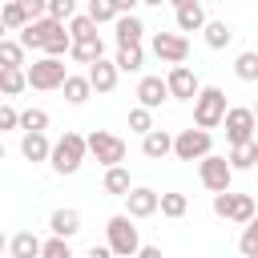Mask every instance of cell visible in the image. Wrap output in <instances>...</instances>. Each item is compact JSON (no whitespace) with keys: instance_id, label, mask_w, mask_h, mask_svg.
<instances>
[{"instance_id":"obj_1","label":"cell","mask_w":258,"mask_h":258,"mask_svg":"<svg viewBox=\"0 0 258 258\" xmlns=\"http://www.w3.org/2000/svg\"><path fill=\"white\" fill-rule=\"evenodd\" d=\"M48 165H52L60 177H73V173L85 165V137L73 133V129H64V133L48 145Z\"/></svg>"},{"instance_id":"obj_2","label":"cell","mask_w":258,"mask_h":258,"mask_svg":"<svg viewBox=\"0 0 258 258\" xmlns=\"http://www.w3.org/2000/svg\"><path fill=\"white\" fill-rule=\"evenodd\" d=\"M226 93L218 89V85H206V89H198V97H194V125L202 129V133H210V129H218L222 125V117H226Z\"/></svg>"},{"instance_id":"obj_3","label":"cell","mask_w":258,"mask_h":258,"mask_svg":"<svg viewBox=\"0 0 258 258\" xmlns=\"http://www.w3.org/2000/svg\"><path fill=\"white\" fill-rule=\"evenodd\" d=\"M105 238H109V254L113 258H133L137 254V246H141V238H137V226L125 218V214H113L109 222H105Z\"/></svg>"},{"instance_id":"obj_4","label":"cell","mask_w":258,"mask_h":258,"mask_svg":"<svg viewBox=\"0 0 258 258\" xmlns=\"http://www.w3.org/2000/svg\"><path fill=\"white\" fill-rule=\"evenodd\" d=\"M85 157H93V161H101L105 169H113V165H121V161H125V141H121L117 133L97 129V133H89V137H85Z\"/></svg>"},{"instance_id":"obj_5","label":"cell","mask_w":258,"mask_h":258,"mask_svg":"<svg viewBox=\"0 0 258 258\" xmlns=\"http://www.w3.org/2000/svg\"><path fill=\"white\" fill-rule=\"evenodd\" d=\"M64 77H69L64 60H48V56H40V60H32V64L24 69V85H28V89H40V93L60 89Z\"/></svg>"},{"instance_id":"obj_6","label":"cell","mask_w":258,"mask_h":258,"mask_svg":"<svg viewBox=\"0 0 258 258\" xmlns=\"http://www.w3.org/2000/svg\"><path fill=\"white\" fill-rule=\"evenodd\" d=\"M254 198L250 194H214V214L226 218V222H238V226H250L254 222Z\"/></svg>"},{"instance_id":"obj_7","label":"cell","mask_w":258,"mask_h":258,"mask_svg":"<svg viewBox=\"0 0 258 258\" xmlns=\"http://www.w3.org/2000/svg\"><path fill=\"white\" fill-rule=\"evenodd\" d=\"M210 145H214V137L210 133H202V129H181L177 137H173V157L177 161H202V157H210Z\"/></svg>"},{"instance_id":"obj_8","label":"cell","mask_w":258,"mask_h":258,"mask_svg":"<svg viewBox=\"0 0 258 258\" xmlns=\"http://www.w3.org/2000/svg\"><path fill=\"white\" fill-rule=\"evenodd\" d=\"M222 125H226V141H230V149H234V145H246V141H254V109H246V105H234V109H226Z\"/></svg>"},{"instance_id":"obj_9","label":"cell","mask_w":258,"mask_h":258,"mask_svg":"<svg viewBox=\"0 0 258 258\" xmlns=\"http://www.w3.org/2000/svg\"><path fill=\"white\" fill-rule=\"evenodd\" d=\"M198 177H202V185H206L210 194H230V181H234L226 157H218V153H210V157L198 161Z\"/></svg>"},{"instance_id":"obj_10","label":"cell","mask_w":258,"mask_h":258,"mask_svg":"<svg viewBox=\"0 0 258 258\" xmlns=\"http://www.w3.org/2000/svg\"><path fill=\"white\" fill-rule=\"evenodd\" d=\"M153 56H157L161 64L177 69V64H185V56H189V40L177 36V32H153Z\"/></svg>"},{"instance_id":"obj_11","label":"cell","mask_w":258,"mask_h":258,"mask_svg":"<svg viewBox=\"0 0 258 258\" xmlns=\"http://www.w3.org/2000/svg\"><path fill=\"white\" fill-rule=\"evenodd\" d=\"M161 81H165V93H169L173 101H194V97H198V89H202V85H198V73H194L189 64L169 69Z\"/></svg>"},{"instance_id":"obj_12","label":"cell","mask_w":258,"mask_h":258,"mask_svg":"<svg viewBox=\"0 0 258 258\" xmlns=\"http://www.w3.org/2000/svg\"><path fill=\"white\" fill-rule=\"evenodd\" d=\"M153 214H157V189L133 185V189L125 194V218L133 222V218H153Z\"/></svg>"},{"instance_id":"obj_13","label":"cell","mask_w":258,"mask_h":258,"mask_svg":"<svg viewBox=\"0 0 258 258\" xmlns=\"http://www.w3.org/2000/svg\"><path fill=\"white\" fill-rule=\"evenodd\" d=\"M173 16H177V36H181V32H202V28H206V8H202L198 0H177Z\"/></svg>"},{"instance_id":"obj_14","label":"cell","mask_w":258,"mask_h":258,"mask_svg":"<svg viewBox=\"0 0 258 258\" xmlns=\"http://www.w3.org/2000/svg\"><path fill=\"white\" fill-rule=\"evenodd\" d=\"M117 77H121V73H117V69H113V60H105V56H101V60H93V64H89V73H85V81H89V89H93V93H113V89H117Z\"/></svg>"},{"instance_id":"obj_15","label":"cell","mask_w":258,"mask_h":258,"mask_svg":"<svg viewBox=\"0 0 258 258\" xmlns=\"http://www.w3.org/2000/svg\"><path fill=\"white\" fill-rule=\"evenodd\" d=\"M48 230H52V238L69 242L73 234H81V210H73V206H60V210H52V218H48Z\"/></svg>"},{"instance_id":"obj_16","label":"cell","mask_w":258,"mask_h":258,"mask_svg":"<svg viewBox=\"0 0 258 258\" xmlns=\"http://www.w3.org/2000/svg\"><path fill=\"white\" fill-rule=\"evenodd\" d=\"M165 97H169V93H165V81H161V77H141V81H137V109H149V113H153Z\"/></svg>"},{"instance_id":"obj_17","label":"cell","mask_w":258,"mask_h":258,"mask_svg":"<svg viewBox=\"0 0 258 258\" xmlns=\"http://www.w3.org/2000/svg\"><path fill=\"white\" fill-rule=\"evenodd\" d=\"M113 28H117V48L141 44V36H145V24H141V16H137V12H129V16H117V20H113Z\"/></svg>"},{"instance_id":"obj_18","label":"cell","mask_w":258,"mask_h":258,"mask_svg":"<svg viewBox=\"0 0 258 258\" xmlns=\"http://www.w3.org/2000/svg\"><path fill=\"white\" fill-rule=\"evenodd\" d=\"M69 56H73V60H81V64H93V60H101V56H105V40H101V32L73 40V44H69Z\"/></svg>"},{"instance_id":"obj_19","label":"cell","mask_w":258,"mask_h":258,"mask_svg":"<svg viewBox=\"0 0 258 258\" xmlns=\"http://www.w3.org/2000/svg\"><path fill=\"white\" fill-rule=\"evenodd\" d=\"M169 149H173V133H165V129H149V133L141 137V153H145L149 161L169 157Z\"/></svg>"},{"instance_id":"obj_20","label":"cell","mask_w":258,"mask_h":258,"mask_svg":"<svg viewBox=\"0 0 258 258\" xmlns=\"http://www.w3.org/2000/svg\"><path fill=\"white\" fill-rule=\"evenodd\" d=\"M8 258H40V238L32 230H20L8 238Z\"/></svg>"},{"instance_id":"obj_21","label":"cell","mask_w":258,"mask_h":258,"mask_svg":"<svg viewBox=\"0 0 258 258\" xmlns=\"http://www.w3.org/2000/svg\"><path fill=\"white\" fill-rule=\"evenodd\" d=\"M48 145H52V141H48L44 133H24V137H20V153H24V161H32V165H36V161H48Z\"/></svg>"},{"instance_id":"obj_22","label":"cell","mask_w":258,"mask_h":258,"mask_svg":"<svg viewBox=\"0 0 258 258\" xmlns=\"http://www.w3.org/2000/svg\"><path fill=\"white\" fill-rule=\"evenodd\" d=\"M101 185H105V194H113V198H125V194L133 189V177H129V169H125V165H113V169H105Z\"/></svg>"},{"instance_id":"obj_23","label":"cell","mask_w":258,"mask_h":258,"mask_svg":"<svg viewBox=\"0 0 258 258\" xmlns=\"http://www.w3.org/2000/svg\"><path fill=\"white\" fill-rule=\"evenodd\" d=\"M254 161H258V141H246V145H234V149H230V157H226V165H230V173H238V169H254Z\"/></svg>"},{"instance_id":"obj_24","label":"cell","mask_w":258,"mask_h":258,"mask_svg":"<svg viewBox=\"0 0 258 258\" xmlns=\"http://www.w3.org/2000/svg\"><path fill=\"white\" fill-rule=\"evenodd\" d=\"M141 64H145V48H141V44L117 48V60H113V69H117V73H137Z\"/></svg>"},{"instance_id":"obj_25","label":"cell","mask_w":258,"mask_h":258,"mask_svg":"<svg viewBox=\"0 0 258 258\" xmlns=\"http://www.w3.org/2000/svg\"><path fill=\"white\" fill-rule=\"evenodd\" d=\"M157 210H161L165 218H185V210H189V198H185V194H177V189H169V194H157Z\"/></svg>"},{"instance_id":"obj_26","label":"cell","mask_w":258,"mask_h":258,"mask_svg":"<svg viewBox=\"0 0 258 258\" xmlns=\"http://www.w3.org/2000/svg\"><path fill=\"white\" fill-rule=\"evenodd\" d=\"M202 32H206V44H210V48H226V44L234 40V28H230L226 20H206Z\"/></svg>"},{"instance_id":"obj_27","label":"cell","mask_w":258,"mask_h":258,"mask_svg":"<svg viewBox=\"0 0 258 258\" xmlns=\"http://www.w3.org/2000/svg\"><path fill=\"white\" fill-rule=\"evenodd\" d=\"M60 89H64V101H69V105H85V101L93 97L89 81H85V77H73V73L64 77V85H60Z\"/></svg>"},{"instance_id":"obj_28","label":"cell","mask_w":258,"mask_h":258,"mask_svg":"<svg viewBox=\"0 0 258 258\" xmlns=\"http://www.w3.org/2000/svg\"><path fill=\"white\" fill-rule=\"evenodd\" d=\"M89 24L93 28H101V24H109V20H117V4L113 0H89Z\"/></svg>"},{"instance_id":"obj_29","label":"cell","mask_w":258,"mask_h":258,"mask_svg":"<svg viewBox=\"0 0 258 258\" xmlns=\"http://www.w3.org/2000/svg\"><path fill=\"white\" fill-rule=\"evenodd\" d=\"M16 129H24V133H44V129H48V113H44V109H24V113H16Z\"/></svg>"},{"instance_id":"obj_30","label":"cell","mask_w":258,"mask_h":258,"mask_svg":"<svg viewBox=\"0 0 258 258\" xmlns=\"http://www.w3.org/2000/svg\"><path fill=\"white\" fill-rule=\"evenodd\" d=\"M24 89V69H0V97H16Z\"/></svg>"},{"instance_id":"obj_31","label":"cell","mask_w":258,"mask_h":258,"mask_svg":"<svg viewBox=\"0 0 258 258\" xmlns=\"http://www.w3.org/2000/svg\"><path fill=\"white\" fill-rule=\"evenodd\" d=\"M0 69H24V48L16 40H0Z\"/></svg>"},{"instance_id":"obj_32","label":"cell","mask_w":258,"mask_h":258,"mask_svg":"<svg viewBox=\"0 0 258 258\" xmlns=\"http://www.w3.org/2000/svg\"><path fill=\"white\" fill-rule=\"evenodd\" d=\"M234 73H238V81H258V52H242L238 60H234Z\"/></svg>"},{"instance_id":"obj_33","label":"cell","mask_w":258,"mask_h":258,"mask_svg":"<svg viewBox=\"0 0 258 258\" xmlns=\"http://www.w3.org/2000/svg\"><path fill=\"white\" fill-rule=\"evenodd\" d=\"M0 24H4V32H20L28 20H24L20 4H4V8H0Z\"/></svg>"},{"instance_id":"obj_34","label":"cell","mask_w":258,"mask_h":258,"mask_svg":"<svg viewBox=\"0 0 258 258\" xmlns=\"http://www.w3.org/2000/svg\"><path fill=\"white\" fill-rule=\"evenodd\" d=\"M129 129L145 137V133L153 129V113H149V109H137V105H133V109H129Z\"/></svg>"},{"instance_id":"obj_35","label":"cell","mask_w":258,"mask_h":258,"mask_svg":"<svg viewBox=\"0 0 258 258\" xmlns=\"http://www.w3.org/2000/svg\"><path fill=\"white\" fill-rule=\"evenodd\" d=\"M40 258H77V254H73V246H69V242L48 238V242H40Z\"/></svg>"},{"instance_id":"obj_36","label":"cell","mask_w":258,"mask_h":258,"mask_svg":"<svg viewBox=\"0 0 258 258\" xmlns=\"http://www.w3.org/2000/svg\"><path fill=\"white\" fill-rule=\"evenodd\" d=\"M64 32H69V40H81V36H93L97 28L89 24V16H73V20L64 24Z\"/></svg>"},{"instance_id":"obj_37","label":"cell","mask_w":258,"mask_h":258,"mask_svg":"<svg viewBox=\"0 0 258 258\" xmlns=\"http://www.w3.org/2000/svg\"><path fill=\"white\" fill-rule=\"evenodd\" d=\"M238 246H242L246 258H258V226H254V222L242 226V242H238Z\"/></svg>"},{"instance_id":"obj_38","label":"cell","mask_w":258,"mask_h":258,"mask_svg":"<svg viewBox=\"0 0 258 258\" xmlns=\"http://www.w3.org/2000/svg\"><path fill=\"white\" fill-rule=\"evenodd\" d=\"M20 12L28 24H36V20H44V0H20Z\"/></svg>"},{"instance_id":"obj_39","label":"cell","mask_w":258,"mask_h":258,"mask_svg":"<svg viewBox=\"0 0 258 258\" xmlns=\"http://www.w3.org/2000/svg\"><path fill=\"white\" fill-rule=\"evenodd\" d=\"M8 129H16V109L0 105V133H8Z\"/></svg>"},{"instance_id":"obj_40","label":"cell","mask_w":258,"mask_h":258,"mask_svg":"<svg viewBox=\"0 0 258 258\" xmlns=\"http://www.w3.org/2000/svg\"><path fill=\"white\" fill-rule=\"evenodd\" d=\"M133 258H161V246H137Z\"/></svg>"},{"instance_id":"obj_41","label":"cell","mask_w":258,"mask_h":258,"mask_svg":"<svg viewBox=\"0 0 258 258\" xmlns=\"http://www.w3.org/2000/svg\"><path fill=\"white\" fill-rule=\"evenodd\" d=\"M85 258H113V254H109L105 246H89V250H85Z\"/></svg>"},{"instance_id":"obj_42","label":"cell","mask_w":258,"mask_h":258,"mask_svg":"<svg viewBox=\"0 0 258 258\" xmlns=\"http://www.w3.org/2000/svg\"><path fill=\"white\" fill-rule=\"evenodd\" d=\"M4 250H8V238H4V230H0V254H4Z\"/></svg>"},{"instance_id":"obj_43","label":"cell","mask_w":258,"mask_h":258,"mask_svg":"<svg viewBox=\"0 0 258 258\" xmlns=\"http://www.w3.org/2000/svg\"><path fill=\"white\" fill-rule=\"evenodd\" d=\"M0 161H4V141H0Z\"/></svg>"},{"instance_id":"obj_44","label":"cell","mask_w":258,"mask_h":258,"mask_svg":"<svg viewBox=\"0 0 258 258\" xmlns=\"http://www.w3.org/2000/svg\"><path fill=\"white\" fill-rule=\"evenodd\" d=\"M0 40H4V24H0Z\"/></svg>"}]
</instances>
